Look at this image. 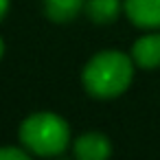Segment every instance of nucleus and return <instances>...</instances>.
<instances>
[{"label":"nucleus","instance_id":"8","mask_svg":"<svg viewBox=\"0 0 160 160\" xmlns=\"http://www.w3.org/2000/svg\"><path fill=\"white\" fill-rule=\"evenodd\" d=\"M27 151L18 149V147H2L0 149V160H24Z\"/></svg>","mask_w":160,"mask_h":160},{"label":"nucleus","instance_id":"1","mask_svg":"<svg viewBox=\"0 0 160 160\" xmlns=\"http://www.w3.org/2000/svg\"><path fill=\"white\" fill-rule=\"evenodd\" d=\"M134 77V59L121 51L97 53L83 68V86L92 97L112 99L127 90Z\"/></svg>","mask_w":160,"mask_h":160},{"label":"nucleus","instance_id":"7","mask_svg":"<svg viewBox=\"0 0 160 160\" xmlns=\"http://www.w3.org/2000/svg\"><path fill=\"white\" fill-rule=\"evenodd\" d=\"M121 11V0H86V13L97 24H110Z\"/></svg>","mask_w":160,"mask_h":160},{"label":"nucleus","instance_id":"4","mask_svg":"<svg viewBox=\"0 0 160 160\" xmlns=\"http://www.w3.org/2000/svg\"><path fill=\"white\" fill-rule=\"evenodd\" d=\"M132 59L140 68H158L160 66V33L142 35L132 46Z\"/></svg>","mask_w":160,"mask_h":160},{"label":"nucleus","instance_id":"10","mask_svg":"<svg viewBox=\"0 0 160 160\" xmlns=\"http://www.w3.org/2000/svg\"><path fill=\"white\" fill-rule=\"evenodd\" d=\"M2 53H5V44H2V40H0V57H2Z\"/></svg>","mask_w":160,"mask_h":160},{"label":"nucleus","instance_id":"3","mask_svg":"<svg viewBox=\"0 0 160 160\" xmlns=\"http://www.w3.org/2000/svg\"><path fill=\"white\" fill-rule=\"evenodd\" d=\"M123 9L132 24L140 29H160V0H125Z\"/></svg>","mask_w":160,"mask_h":160},{"label":"nucleus","instance_id":"2","mask_svg":"<svg viewBox=\"0 0 160 160\" xmlns=\"http://www.w3.org/2000/svg\"><path fill=\"white\" fill-rule=\"evenodd\" d=\"M68 125L57 114L40 112L29 116L20 127L22 145L38 156H57L68 145Z\"/></svg>","mask_w":160,"mask_h":160},{"label":"nucleus","instance_id":"6","mask_svg":"<svg viewBox=\"0 0 160 160\" xmlns=\"http://www.w3.org/2000/svg\"><path fill=\"white\" fill-rule=\"evenodd\" d=\"M86 7L83 0H46L44 11L53 22H70Z\"/></svg>","mask_w":160,"mask_h":160},{"label":"nucleus","instance_id":"5","mask_svg":"<svg viewBox=\"0 0 160 160\" xmlns=\"http://www.w3.org/2000/svg\"><path fill=\"white\" fill-rule=\"evenodd\" d=\"M112 153L110 140L101 134H86L79 136L75 142V156L79 160H103Z\"/></svg>","mask_w":160,"mask_h":160},{"label":"nucleus","instance_id":"9","mask_svg":"<svg viewBox=\"0 0 160 160\" xmlns=\"http://www.w3.org/2000/svg\"><path fill=\"white\" fill-rule=\"evenodd\" d=\"M7 9H9V0H0V20L5 18V13H7Z\"/></svg>","mask_w":160,"mask_h":160}]
</instances>
